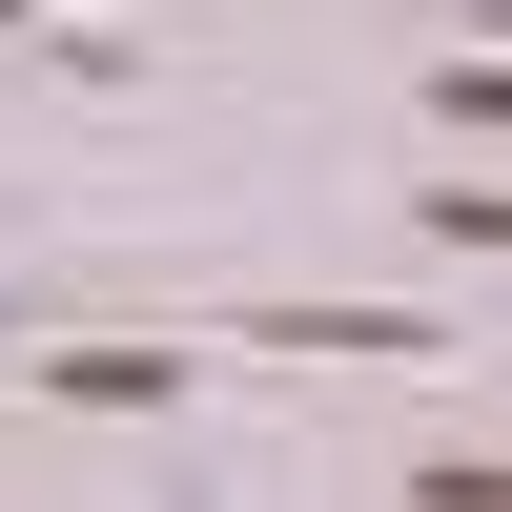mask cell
Returning a JSON list of instances; mask_svg holds the SVG:
<instances>
[{"label":"cell","mask_w":512,"mask_h":512,"mask_svg":"<svg viewBox=\"0 0 512 512\" xmlns=\"http://www.w3.org/2000/svg\"><path fill=\"white\" fill-rule=\"evenodd\" d=\"M41 390H62V410H164V390H185V349H62Z\"/></svg>","instance_id":"1"},{"label":"cell","mask_w":512,"mask_h":512,"mask_svg":"<svg viewBox=\"0 0 512 512\" xmlns=\"http://www.w3.org/2000/svg\"><path fill=\"white\" fill-rule=\"evenodd\" d=\"M451 82V123H512V62H431Z\"/></svg>","instance_id":"2"}]
</instances>
